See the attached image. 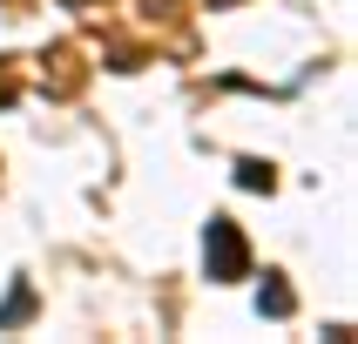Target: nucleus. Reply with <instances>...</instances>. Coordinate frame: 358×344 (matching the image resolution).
<instances>
[{"mask_svg":"<svg viewBox=\"0 0 358 344\" xmlns=\"http://www.w3.org/2000/svg\"><path fill=\"white\" fill-rule=\"evenodd\" d=\"M210 270H223V277H237V270H243V237L230 230V223L210 230Z\"/></svg>","mask_w":358,"mask_h":344,"instance_id":"obj_1","label":"nucleus"}]
</instances>
